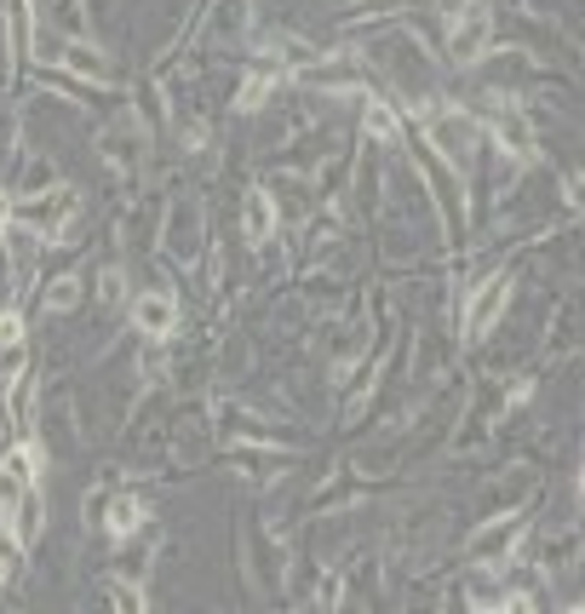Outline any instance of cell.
Listing matches in <instances>:
<instances>
[{
    "instance_id": "cell-5",
    "label": "cell",
    "mask_w": 585,
    "mask_h": 614,
    "mask_svg": "<svg viewBox=\"0 0 585 614\" xmlns=\"http://www.w3.org/2000/svg\"><path fill=\"white\" fill-rule=\"evenodd\" d=\"M488 127H494V139H500V150L511 155V161H534V127H528V115L516 110V104H494L488 110Z\"/></svg>"
},
{
    "instance_id": "cell-2",
    "label": "cell",
    "mask_w": 585,
    "mask_h": 614,
    "mask_svg": "<svg viewBox=\"0 0 585 614\" xmlns=\"http://www.w3.org/2000/svg\"><path fill=\"white\" fill-rule=\"evenodd\" d=\"M75 213H81V195H75V190H47V195L18 201V208H12V224L34 230L41 242H58V235L75 224Z\"/></svg>"
},
{
    "instance_id": "cell-13",
    "label": "cell",
    "mask_w": 585,
    "mask_h": 614,
    "mask_svg": "<svg viewBox=\"0 0 585 614\" xmlns=\"http://www.w3.org/2000/svg\"><path fill=\"white\" fill-rule=\"evenodd\" d=\"M58 58H63L75 76H87V81H103V76H110V63H103L87 41H58Z\"/></svg>"
},
{
    "instance_id": "cell-11",
    "label": "cell",
    "mask_w": 585,
    "mask_h": 614,
    "mask_svg": "<svg viewBox=\"0 0 585 614\" xmlns=\"http://www.w3.org/2000/svg\"><path fill=\"white\" fill-rule=\"evenodd\" d=\"M41 517H47V500H41V483H34V489H23L18 505H12V534L23 540V552L41 540Z\"/></svg>"
},
{
    "instance_id": "cell-12",
    "label": "cell",
    "mask_w": 585,
    "mask_h": 614,
    "mask_svg": "<svg viewBox=\"0 0 585 614\" xmlns=\"http://www.w3.org/2000/svg\"><path fill=\"white\" fill-rule=\"evenodd\" d=\"M362 121H367V132H373V139L379 144H402V127H396V104H385V98H367V104H362Z\"/></svg>"
},
{
    "instance_id": "cell-14",
    "label": "cell",
    "mask_w": 585,
    "mask_h": 614,
    "mask_svg": "<svg viewBox=\"0 0 585 614\" xmlns=\"http://www.w3.org/2000/svg\"><path fill=\"white\" fill-rule=\"evenodd\" d=\"M75 299H81V282L75 276H58V282H47V293H41V304L58 316V311H75Z\"/></svg>"
},
{
    "instance_id": "cell-16",
    "label": "cell",
    "mask_w": 585,
    "mask_h": 614,
    "mask_svg": "<svg viewBox=\"0 0 585 614\" xmlns=\"http://www.w3.org/2000/svg\"><path fill=\"white\" fill-rule=\"evenodd\" d=\"M98 299H103V304L121 299V270H103V276H98Z\"/></svg>"
},
{
    "instance_id": "cell-7",
    "label": "cell",
    "mask_w": 585,
    "mask_h": 614,
    "mask_svg": "<svg viewBox=\"0 0 585 614\" xmlns=\"http://www.w3.org/2000/svg\"><path fill=\"white\" fill-rule=\"evenodd\" d=\"M132 316H138V328H144L150 339H172V328H179V299H172V293H138Z\"/></svg>"
},
{
    "instance_id": "cell-10",
    "label": "cell",
    "mask_w": 585,
    "mask_h": 614,
    "mask_svg": "<svg viewBox=\"0 0 585 614\" xmlns=\"http://www.w3.org/2000/svg\"><path fill=\"white\" fill-rule=\"evenodd\" d=\"M270 230H275V201H270V190H253L248 208H241V242H248V248H264Z\"/></svg>"
},
{
    "instance_id": "cell-15",
    "label": "cell",
    "mask_w": 585,
    "mask_h": 614,
    "mask_svg": "<svg viewBox=\"0 0 585 614\" xmlns=\"http://www.w3.org/2000/svg\"><path fill=\"white\" fill-rule=\"evenodd\" d=\"M103 597H110L115 608H127V614H138V608H144V592H138V586H127V580H103Z\"/></svg>"
},
{
    "instance_id": "cell-18",
    "label": "cell",
    "mask_w": 585,
    "mask_h": 614,
    "mask_svg": "<svg viewBox=\"0 0 585 614\" xmlns=\"http://www.w3.org/2000/svg\"><path fill=\"white\" fill-rule=\"evenodd\" d=\"M52 7H58V23L81 29V0H52Z\"/></svg>"
},
{
    "instance_id": "cell-6",
    "label": "cell",
    "mask_w": 585,
    "mask_h": 614,
    "mask_svg": "<svg viewBox=\"0 0 585 614\" xmlns=\"http://www.w3.org/2000/svg\"><path fill=\"white\" fill-rule=\"evenodd\" d=\"M516 540H523V517H500L494 529L471 534V563H476V568H500V563L516 552Z\"/></svg>"
},
{
    "instance_id": "cell-9",
    "label": "cell",
    "mask_w": 585,
    "mask_h": 614,
    "mask_svg": "<svg viewBox=\"0 0 585 614\" xmlns=\"http://www.w3.org/2000/svg\"><path fill=\"white\" fill-rule=\"evenodd\" d=\"M167 248H172V259H195V253H201V213L190 208V201H179V208H172V219H167Z\"/></svg>"
},
{
    "instance_id": "cell-4",
    "label": "cell",
    "mask_w": 585,
    "mask_h": 614,
    "mask_svg": "<svg viewBox=\"0 0 585 614\" xmlns=\"http://www.w3.org/2000/svg\"><path fill=\"white\" fill-rule=\"evenodd\" d=\"M505 304H511V270H500L494 282H482L471 293V304H465V339H471V345L494 333V322L505 316Z\"/></svg>"
},
{
    "instance_id": "cell-17",
    "label": "cell",
    "mask_w": 585,
    "mask_h": 614,
    "mask_svg": "<svg viewBox=\"0 0 585 614\" xmlns=\"http://www.w3.org/2000/svg\"><path fill=\"white\" fill-rule=\"evenodd\" d=\"M0 293H12V253H7V224H0Z\"/></svg>"
},
{
    "instance_id": "cell-8",
    "label": "cell",
    "mask_w": 585,
    "mask_h": 614,
    "mask_svg": "<svg viewBox=\"0 0 585 614\" xmlns=\"http://www.w3.org/2000/svg\"><path fill=\"white\" fill-rule=\"evenodd\" d=\"M103 517H110L103 529H110L115 540H138V534H144V523H150V505L138 500V494H115V500H103Z\"/></svg>"
},
{
    "instance_id": "cell-1",
    "label": "cell",
    "mask_w": 585,
    "mask_h": 614,
    "mask_svg": "<svg viewBox=\"0 0 585 614\" xmlns=\"http://www.w3.org/2000/svg\"><path fill=\"white\" fill-rule=\"evenodd\" d=\"M425 121V150L447 161L454 179H471L476 173V150H482V127L471 110H454V104H436V110H420Z\"/></svg>"
},
{
    "instance_id": "cell-3",
    "label": "cell",
    "mask_w": 585,
    "mask_h": 614,
    "mask_svg": "<svg viewBox=\"0 0 585 614\" xmlns=\"http://www.w3.org/2000/svg\"><path fill=\"white\" fill-rule=\"evenodd\" d=\"M488 36H494V18L482 12V7L454 12V18H447V58H454V63H482Z\"/></svg>"
}]
</instances>
